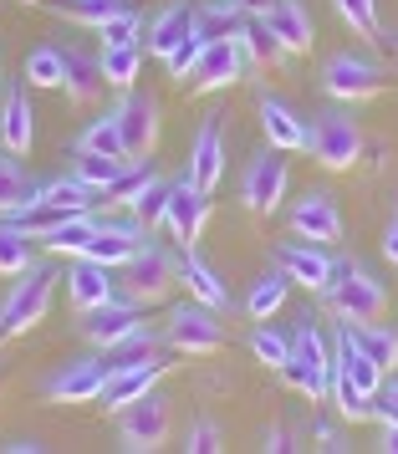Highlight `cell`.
<instances>
[{
	"label": "cell",
	"mask_w": 398,
	"mask_h": 454,
	"mask_svg": "<svg viewBox=\"0 0 398 454\" xmlns=\"http://www.w3.org/2000/svg\"><path fill=\"white\" fill-rule=\"evenodd\" d=\"M66 296H72V307L82 311V317L92 307L113 301V266L92 261V255H72V266H66Z\"/></svg>",
	"instance_id": "e0dca14e"
},
{
	"label": "cell",
	"mask_w": 398,
	"mask_h": 454,
	"mask_svg": "<svg viewBox=\"0 0 398 454\" xmlns=\"http://www.w3.org/2000/svg\"><path fill=\"white\" fill-rule=\"evenodd\" d=\"M0 378H5V372H0Z\"/></svg>",
	"instance_id": "6f0895ef"
},
{
	"label": "cell",
	"mask_w": 398,
	"mask_h": 454,
	"mask_svg": "<svg viewBox=\"0 0 398 454\" xmlns=\"http://www.w3.org/2000/svg\"><path fill=\"white\" fill-rule=\"evenodd\" d=\"M168 424H174V413H168V398L164 393H144V398H133L128 409H118V444L133 454H153L168 444Z\"/></svg>",
	"instance_id": "7a4b0ae2"
},
{
	"label": "cell",
	"mask_w": 398,
	"mask_h": 454,
	"mask_svg": "<svg viewBox=\"0 0 398 454\" xmlns=\"http://www.w3.org/2000/svg\"><path fill=\"white\" fill-rule=\"evenodd\" d=\"M251 352H255V363H266V368L281 372V363L292 357V337H286V332H276V327H261L251 337Z\"/></svg>",
	"instance_id": "f6af8a7d"
},
{
	"label": "cell",
	"mask_w": 398,
	"mask_h": 454,
	"mask_svg": "<svg viewBox=\"0 0 398 454\" xmlns=\"http://www.w3.org/2000/svg\"><path fill=\"white\" fill-rule=\"evenodd\" d=\"M383 255H388V261L398 266V220L388 225V235H383Z\"/></svg>",
	"instance_id": "681fc988"
},
{
	"label": "cell",
	"mask_w": 398,
	"mask_h": 454,
	"mask_svg": "<svg viewBox=\"0 0 398 454\" xmlns=\"http://www.w3.org/2000/svg\"><path fill=\"white\" fill-rule=\"evenodd\" d=\"M42 200H46V205H57L62 215H87V209H92V200H98V189L72 174V179H46Z\"/></svg>",
	"instance_id": "4dcf8cb0"
},
{
	"label": "cell",
	"mask_w": 398,
	"mask_h": 454,
	"mask_svg": "<svg viewBox=\"0 0 398 454\" xmlns=\"http://www.w3.org/2000/svg\"><path fill=\"white\" fill-rule=\"evenodd\" d=\"M194 26H199V11H189L184 0H174V5H164L153 21H148V36H144V46H148V57H159L164 62L174 46L184 42V36H194Z\"/></svg>",
	"instance_id": "ffe728a7"
},
{
	"label": "cell",
	"mask_w": 398,
	"mask_h": 454,
	"mask_svg": "<svg viewBox=\"0 0 398 454\" xmlns=\"http://www.w3.org/2000/svg\"><path fill=\"white\" fill-rule=\"evenodd\" d=\"M337 16H342V26H353V36H363V42L383 46L388 36H383V21H378V0H332Z\"/></svg>",
	"instance_id": "d6a6232c"
},
{
	"label": "cell",
	"mask_w": 398,
	"mask_h": 454,
	"mask_svg": "<svg viewBox=\"0 0 398 454\" xmlns=\"http://www.w3.org/2000/svg\"><path fill=\"white\" fill-rule=\"evenodd\" d=\"M138 67H144V46H138V42L103 46V77H107V87L128 92V87L138 82Z\"/></svg>",
	"instance_id": "f546056e"
},
{
	"label": "cell",
	"mask_w": 398,
	"mask_h": 454,
	"mask_svg": "<svg viewBox=\"0 0 398 454\" xmlns=\"http://www.w3.org/2000/svg\"><path fill=\"white\" fill-rule=\"evenodd\" d=\"M98 36H103V46H123V42H138V36H144V16H138L133 5H123V11H118V16H113V21L103 26V31H98Z\"/></svg>",
	"instance_id": "bcb514c9"
},
{
	"label": "cell",
	"mask_w": 398,
	"mask_h": 454,
	"mask_svg": "<svg viewBox=\"0 0 398 454\" xmlns=\"http://www.w3.org/2000/svg\"><path fill=\"white\" fill-rule=\"evenodd\" d=\"M5 450L11 454H42V444H36V439H16V444H5Z\"/></svg>",
	"instance_id": "f5cc1de1"
},
{
	"label": "cell",
	"mask_w": 398,
	"mask_h": 454,
	"mask_svg": "<svg viewBox=\"0 0 398 454\" xmlns=\"http://www.w3.org/2000/svg\"><path fill=\"white\" fill-rule=\"evenodd\" d=\"M123 168H128L123 159H107V153H87V148H77V168H72V174H77V179H87L98 194H107V189H113V179H118Z\"/></svg>",
	"instance_id": "f35d334b"
},
{
	"label": "cell",
	"mask_w": 398,
	"mask_h": 454,
	"mask_svg": "<svg viewBox=\"0 0 398 454\" xmlns=\"http://www.w3.org/2000/svg\"><path fill=\"white\" fill-rule=\"evenodd\" d=\"M51 270L31 266L26 270V281H16V291L5 296V307H0V327L5 337H26L31 327H42L46 322V307H51Z\"/></svg>",
	"instance_id": "3957f363"
},
{
	"label": "cell",
	"mask_w": 398,
	"mask_h": 454,
	"mask_svg": "<svg viewBox=\"0 0 398 454\" xmlns=\"http://www.w3.org/2000/svg\"><path fill=\"white\" fill-rule=\"evenodd\" d=\"M205 220H210V194H205V189L184 174V179L174 184V194H168V225L164 230L184 250H194V240L205 235Z\"/></svg>",
	"instance_id": "8fae6325"
},
{
	"label": "cell",
	"mask_w": 398,
	"mask_h": 454,
	"mask_svg": "<svg viewBox=\"0 0 398 454\" xmlns=\"http://www.w3.org/2000/svg\"><path fill=\"white\" fill-rule=\"evenodd\" d=\"M26 87H62V51L57 46H36L21 67Z\"/></svg>",
	"instance_id": "60d3db41"
},
{
	"label": "cell",
	"mask_w": 398,
	"mask_h": 454,
	"mask_svg": "<svg viewBox=\"0 0 398 454\" xmlns=\"http://www.w3.org/2000/svg\"><path fill=\"white\" fill-rule=\"evenodd\" d=\"M286 291H292V276H286L281 266L266 270V276L251 286V296H246V311H251L255 322H271L276 311L286 307Z\"/></svg>",
	"instance_id": "83f0119b"
},
{
	"label": "cell",
	"mask_w": 398,
	"mask_h": 454,
	"mask_svg": "<svg viewBox=\"0 0 398 454\" xmlns=\"http://www.w3.org/2000/svg\"><path fill=\"white\" fill-rule=\"evenodd\" d=\"M246 46H240V36H225V42H210L205 46V57H199V67H194V77H189V92H225V87H235L240 77H246Z\"/></svg>",
	"instance_id": "9c48e42d"
},
{
	"label": "cell",
	"mask_w": 398,
	"mask_h": 454,
	"mask_svg": "<svg viewBox=\"0 0 398 454\" xmlns=\"http://www.w3.org/2000/svg\"><path fill=\"white\" fill-rule=\"evenodd\" d=\"M107 383V363H72L57 378H46V398L51 403H98Z\"/></svg>",
	"instance_id": "d6986e66"
},
{
	"label": "cell",
	"mask_w": 398,
	"mask_h": 454,
	"mask_svg": "<svg viewBox=\"0 0 398 454\" xmlns=\"http://www.w3.org/2000/svg\"><path fill=\"white\" fill-rule=\"evenodd\" d=\"M184 174L205 189V194H215V189H220V179H225V138H220V113H210V118L199 123Z\"/></svg>",
	"instance_id": "5bb4252c"
},
{
	"label": "cell",
	"mask_w": 398,
	"mask_h": 454,
	"mask_svg": "<svg viewBox=\"0 0 398 454\" xmlns=\"http://www.w3.org/2000/svg\"><path fill=\"white\" fill-rule=\"evenodd\" d=\"M31 270V235L0 220V276H26Z\"/></svg>",
	"instance_id": "ab89813d"
},
{
	"label": "cell",
	"mask_w": 398,
	"mask_h": 454,
	"mask_svg": "<svg viewBox=\"0 0 398 454\" xmlns=\"http://www.w3.org/2000/svg\"><path fill=\"white\" fill-rule=\"evenodd\" d=\"M235 5H240L246 16H266V11H271V0H235Z\"/></svg>",
	"instance_id": "f907efd6"
},
{
	"label": "cell",
	"mask_w": 398,
	"mask_h": 454,
	"mask_svg": "<svg viewBox=\"0 0 398 454\" xmlns=\"http://www.w3.org/2000/svg\"><path fill=\"white\" fill-rule=\"evenodd\" d=\"M113 118H118V128H123L128 159H133V164H138V159H153V148H159V98L128 87L123 103L113 107Z\"/></svg>",
	"instance_id": "ba28073f"
},
{
	"label": "cell",
	"mask_w": 398,
	"mask_h": 454,
	"mask_svg": "<svg viewBox=\"0 0 398 454\" xmlns=\"http://www.w3.org/2000/svg\"><path fill=\"white\" fill-rule=\"evenodd\" d=\"M240 26H246V11L235 5V0H210V5H199V36L205 42H225V36H240Z\"/></svg>",
	"instance_id": "f1b7e54d"
},
{
	"label": "cell",
	"mask_w": 398,
	"mask_h": 454,
	"mask_svg": "<svg viewBox=\"0 0 398 454\" xmlns=\"http://www.w3.org/2000/svg\"><path fill=\"white\" fill-rule=\"evenodd\" d=\"M322 296H327V307H332L342 322H383V311H388L383 281L363 266H337L332 286L322 291Z\"/></svg>",
	"instance_id": "6da1fadb"
},
{
	"label": "cell",
	"mask_w": 398,
	"mask_h": 454,
	"mask_svg": "<svg viewBox=\"0 0 398 454\" xmlns=\"http://www.w3.org/2000/svg\"><path fill=\"white\" fill-rule=\"evenodd\" d=\"M82 332H87L92 348H118V342H128V337H138V332H144L138 301H133V296H123V301L113 296V301H103V307H92L87 322H82Z\"/></svg>",
	"instance_id": "7c38bea8"
},
{
	"label": "cell",
	"mask_w": 398,
	"mask_h": 454,
	"mask_svg": "<svg viewBox=\"0 0 398 454\" xmlns=\"http://www.w3.org/2000/svg\"><path fill=\"white\" fill-rule=\"evenodd\" d=\"M266 21H271V31L281 36V46H286V57H296V51H312V42H316V26H312V11H307L301 0H271Z\"/></svg>",
	"instance_id": "603a6c76"
},
{
	"label": "cell",
	"mask_w": 398,
	"mask_h": 454,
	"mask_svg": "<svg viewBox=\"0 0 398 454\" xmlns=\"http://www.w3.org/2000/svg\"><path fill=\"white\" fill-rule=\"evenodd\" d=\"M322 87L332 92L337 103H368V98H378V92L388 87V77H383V67L368 62V57L337 51V57H327V67H322Z\"/></svg>",
	"instance_id": "5b68a950"
},
{
	"label": "cell",
	"mask_w": 398,
	"mask_h": 454,
	"mask_svg": "<svg viewBox=\"0 0 398 454\" xmlns=\"http://www.w3.org/2000/svg\"><path fill=\"white\" fill-rule=\"evenodd\" d=\"M266 450H276V454L292 450V444H286V429H271V434H266Z\"/></svg>",
	"instance_id": "816d5d0a"
},
{
	"label": "cell",
	"mask_w": 398,
	"mask_h": 454,
	"mask_svg": "<svg viewBox=\"0 0 398 454\" xmlns=\"http://www.w3.org/2000/svg\"><path fill=\"white\" fill-rule=\"evenodd\" d=\"M0 144L11 153H31V144H36V113L26 103V92H11L0 103Z\"/></svg>",
	"instance_id": "cb8c5ba5"
},
{
	"label": "cell",
	"mask_w": 398,
	"mask_h": 454,
	"mask_svg": "<svg viewBox=\"0 0 398 454\" xmlns=\"http://www.w3.org/2000/svg\"><path fill=\"white\" fill-rule=\"evenodd\" d=\"M118 11H123V0H57V16L72 26H87V31H103Z\"/></svg>",
	"instance_id": "836d02e7"
},
{
	"label": "cell",
	"mask_w": 398,
	"mask_h": 454,
	"mask_svg": "<svg viewBox=\"0 0 398 454\" xmlns=\"http://www.w3.org/2000/svg\"><path fill=\"white\" fill-rule=\"evenodd\" d=\"M77 148H87V153H107V159H123V164H133V159H128V144H123V128H118V118H113V113L87 128L82 138H77Z\"/></svg>",
	"instance_id": "8d00e7d4"
},
{
	"label": "cell",
	"mask_w": 398,
	"mask_h": 454,
	"mask_svg": "<svg viewBox=\"0 0 398 454\" xmlns=\"http://www.w3.org/2000/svg\"><path fill=\"white\" fill-rule=\"evenodd\" d=\"M26 5H42V0H26Z\"/></svg>",
	"instance_id": "11a10c76"
},
{
	"label": "cell",
	"mask_w": 398,
	"mask_h": 454,
	"mask_svg": "<svg viewBox=\"0 0 398 454\" xmlns=\"http://www.w3.org/2000/svg\"><path fill=\"white\" fill-rule=\"evenodd\" d=\"M353 332H357V342H363V352H368L383 372L398 368V332L394 327H383V322H353Z\"/></svg>",
	"instance_id": "1f68e13d"
},
{
	"label": "cell",
	"mask_w": 398,
	"mask_h": 454,
	"mask_svg": "<svg viewBox=\"0 0 398 454\" xmlns=\"http://www.w3.org/2000/svg\"><path fill=\"white\" fill-rule=\"evenodd\" d=\"M66 215L57 205H46V200H31V205H21L16 215H5V225H16L21 235H31V240H42L51 225H62Z\"/></svg>",
	"instance_id": "74e56055"
},
{
	"label": "cell",
	"mask_w": 398,
	"mask_h": 454,
	"mask_svg": "<svg viewBox=\"0 0 398 454\" xmlns=\"http://www.w3.org/2000/svg\"><path fill=\"white\" fill-rule=\"evenodd\" d=\"M174 281H179V266L168 261L164 246H153V240H144L138 246V255L123 266V291L138 301V307H153V301H164L168 291H174Z\"/></svg>",
	"instance_id": "277c9868"
},
{
	"label": "cell",
	"mask_w": 398,
	"mask_h": 454,
	"mask_svg": "<svg viewBox=\"0 0 398 454\" xmlns=\"http://www.w3.org/2000/svg\"><path fill=\"white\" fill-rule=\"evenodd\" d=\"M174 368V363H133V368H107V383H103V403L107 413L128 409L133 398H144V393H153V383L164 378V372Z\"/></svg>",
	"instance_id": "2e32d148"
},
{
	"label": "cell",
	"mask_w": 398,
	"mask_h": 454,
	"mask_svg": "<svg viewBox=\"0 0 398 454\" xmlns=\"http://www.w3.org/2000/svg\"><path fill=\"white\" fill-rule=\"evenodd\" d=\"M286 184H292V168H286V159H276V148H271V153L251 159L246 184H240V200H246L255 215H276L281 200H286Z\"/></svg>",
	"instance_id": "30bf717a"
},
{
	"label": "cell",
	"mask_w": 398,
	"mask_h": 454,
	"mask_svg": "<svg viewBox=\"0 0 398 454\" xmlns=\"http://www.w3.org/2000/svg\"><path fill=\"white\" fill-rule=\"evenodd\" d=\"M292 230H296V240H312V246H337V240H342V209H337L332 194L312 189L307 200H296Z\"/></svg>",
	"instance_id": "4fadbf2b"
},
{
	"label": "cell",
	"mask_w": 398,
	"mask_h": 454,
	"mask_svg": "<svg viewBox=\"0 0 398 454\" xmlns=\"http://www.w3.org/2000/svg\"><path fill=\"white\" fill-rule=\"evenodd\" d=\"M148 240V230L138 225V220H128V225H98V235H92V246H87V255L92 261H103V266L123 270L133 255H138V246Z\"/></svg>",
	"instance_id": "7402d4cb"
},
{
	"label": "cell",
	"mask_w": 398,
	"mask_h": 454,
	"mask_svg": "<svg viewBox=\"0 0 398 454\" xmlns=\"http://www.w3.org/2000/svg\"><path fill=\"white\" fill-rule=\"evenodd\" d=\"M261 128H266V144H271L276 153H301V148L312 144L307 123H301L281 98H261Z\"/></svg>",
	"instance_id": "44dd1931"
},
{
	"label": "cell",
	"mask_w": 398,
	"mask_h": 454,
	"mask_svg": "<svg viewBox=\"0 0 398 454\" xmlns=\"http://www.w3.org/2000/svg\"><path fill=\"white\" fill-rule=\"evenodd\" d=\"M92 235H98V220H92V215H66L62 225H51L42 235V246L51 250V255H87Z\"/></svg>",
	"instance_id": "4316f807"
},
{
	"label": "cell",
	"mask_w": 398,
	"mask_h": 454,
	"mask_svg": "<svg viewBox=\"0 0 398 454\" xmlns=\"http://www.w3.org/2000/svg\"><path fill=\"white\" fill-rule=\"evenodd\" d=\"M168 194H174V184H164V179H153V184L144 189V200L133 205V220L153 235L159 225H168Z\"/></svg>",
	"instance_id": "b9f144b4"
},
{
	"label": "cell",
	"mask_w": 398,
	"mask_h": 454,
	"mask_svg": "<svg viewBox=\"0 0 398 454\" xmlns=\"http://www.w3.org/2000/svg\"><path fill=\"white\" fill-rule=\"evenodd\" d=\"M383 450L398 454V424H383Z\"/></svg>",
	"instance_id": "db71d44e"
},
{
	"label": "cell",
	"mask_w": 398,
	"mask_h": 454,
	"mask_svg": "<svg viewBox=\"0 0 398 454\" xmlns=\"http://www.w3.org/2000/svg\"><path fill=\"white\" fill-rule=\"evenodd\" d=\"M205 46H210V42H205L199 31H194V36H184V42L164 57V72L174 77V82H189V77H194V67H199V57H205Z\"/></svg>",
	"instance_id": "ee69618b"
},
{
	"label": "cell",
	"mask_w": 398,
	"mask_h": 454,
	"mask_svg": "<svg viewBox=\"0 0 398 454\" xmlns=\"http://www.w3.org/2000/svg\"><path fill=\"white\" fill-rule=\"evenodd\" d=\"M0 337H5V327H0Z\"/></svg>",
	"instance_id": "9f6ffc18"
},
{
	"label": "cell",
	"mask_w": 398,
	"mask_h": 454,
	"mask_svg": "<svg viewBox=\"0 0 398 454\" xmlns=\"http://www.w3.org/2000/svg\"><path fill=\"white\" fill-rule=\"evenodd\" d=\"M276 266L292 276V286H307V291H327L332 286V261H327V250L312 246V240H286V246L276 250Z\"/></svg>",
	"instance_id": "9a60e30c"
},
{
	"label": "cell",
	"mask_w": 398,
	"mask_h": 454,
	"mask_svg": "<svg viewBox=\"0 0 398 454\" xmlns=\"http://www.w3.org/2000/svg\"><path fill=\"white\" fill-rule=\"evenodd\" d=\"M179 281L189 286V296H194V301H205V307H215V311L230 301V291H225V281L215 276V266H205L194 250H184V261H179Z\"/></svg>",
	"instance_id": "d4e9b609"
},
{
	"label": "cell",
	"mask_w": 398,
	"mask_h": 454,
	"mask_svg": "<svg viewBox=\"0 0 398 454\" xmlns=\"http://www.w3.org/2000/svg\"><path fill=\"white\" fill-rule=\"evenodd\" d=\"M168 348L184 352V357H210L225 348V327L215 322V307L205 301H189L168 317Z\"/></svg>",
	"instance_id": "8992f818"
},
{
	"label": "cell",
	"mask_w": 398,
	"mask_h": 454,
	"mask_svg": "<svg viewBox=\"0 0 398 454\" xmlns=\"http://www.w3.org/2000/svg\"><path fill=\"white\" fill-rule=\"evenodd\" d=\"M312 159L322 168H332V174H347V168L363 159V133H357L353 118H342V113H327V118H316L312 123Z\"/></svg>",
	"instance_id": "52a82bcc"
},
{
	"label": "cell",
	"mask_w": 398,
	"mask_h": 454,
	"mask_svg": "<svg viewBox=\"0 0 398 454\" xmlns=\"http://www.w3.org/2000/svg\"><path fill=\"white\" fill-rule=\"evenodd\" d=\"M31 200H42V184H31L11 159H0V220L16 215L21 205H31Z\"/></svg>",
	"instance_id": "e575fe53"
},
{
	"label": "cell",
	"mask_w": 398,
	"mask_h": 454,
	"mask_svg": "<svg viewBox=\"0 0 398 454\" xmlns=\"http://www.w3.org/2000/svg\"><path fill=\"white\" fill-rule=\"evenodd\" d=\"M240 46H246L251 67H281L286 62V46H281V36L271 31L266 16H246V26H240Z\"/></svg>",
	"instance_id": "484cf974"
},
{
	"label": "cell",
	"mask_w": 398,
	"mask_h": 454,
	"mask_svg": "<svg viewBox=\"0 0 398 454\" xmlns=\"http://www.w3.org/2000/svg\"><path fill=\"white\" fill-rule=\"evenodd\" d=\"M133 363H168L164 348L153 342V337H128V342H118V348H107V368H133Z\"/></svg>",
	"instance_id": "7bdbcfd3"
},
{
	"label": "cell",
	"mask_w": 398,
	"mask_h": 454,
	"mask_svg": "<svg viewBox=\"0 0 398 454\" xmlns=\"http://www.w3.org/2000/svg\"><path fill=\"white\" fill-rule=\"evenodd\" d=\"M184 450L189 454H215L220 450V429H215L210 419H194V424L184 429Z\"/></svg>",
	"instance_id": "7dc6e473"
},
{
	"label": "cell",
	"mask_w": 398,
	"mask_h": 454,
	"mask_svg": "<svg viewBox=\"0 0 398 454\" xmlns=\"http://www.w3.org/2000/svg\"><path fill=\"white\" fill-rule=\"evenodd\" d=\"M103 57H87V51H77V46H66L62 51V92L72 107H92L98 98H103Z\"/></svg>",
	"instance_id": "ac0fdd59"
},
{
	"label": "cell",
	"mask_w": 398,
	"mask_h": 454,
	"mask_svg": "<svg viewBox=\"0 0 398 454\" xmlns=\"http://www.w3.org/2000/svg\"><path fill=\"white\" fill-rule=\"evenodd\" d=\"M378 419H383V424H398V383L378 393Z\"/></svg>",
	"instance_id": "c3c4849f"
},
{
	"label": "cell",
	"mask_w": 398,
	"mask_h": 454,
	"mask_svg": "<svg viewBox=\"0 0 398 454\" xmlns=\"http://www.w3.org/2000/svg\"><path fill=\"white\" fill-rule=\"evenodd\" d=\"M159 174H153V164L148 159H138V164H128L118 179H113V189H107V205H123V209H133L138 200H144V189L153 184Z\"/></svg>",
	"instance_id": "d590c367"
}]
</instances>
